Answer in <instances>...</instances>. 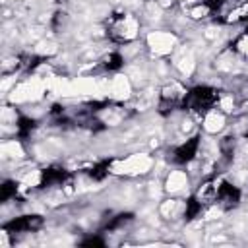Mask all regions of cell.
Segmentation results:
<instances>
[{
	"label": "cell",
	"mask_w": 248,
	"mask_h": 248,
	"mask_svg": "<svg viewBox=\"0 0 248 248\" xmlns=\"http://www.w3.org/2000/svg\"><path fill=\"white\" fill-rule=\"evenodd\" d=\"M213 200H215L225 211H229V209H234V207L240 203L242 192H240V188L234 186L232 182L221 180L219 186H215V198H213Z\"/></svg>",
	"instance_id": "obj_3"
},
{
	"label": "cell",
	"mask_w": 248,
	"mask_h": 248,
	"mask_svg": "<svg viewBox=\"0 0 248 248\" xmlns=\"http://www.w3.org/2000/svg\"><path fill=\"white\" fill-rule=\"evenodd\" d=\"M225 2H227V0H202L203 8H205L207 12H211V14L219 12V10H221V8L225 6Z\"/></svg>",
	"instance_id": "obj_14"
},
{
	"label": "cell",
	"mask_w": 248,
	"mask_h": 248,
	"mask_svg": "<svg viewBox=\"0 0 248 248\" xmlns=\"http://www.w3.org/2000/svg\"><path fill=\"white\" fill-rule=\"evenodd\" d=\"M108 172H110V159H101V161L93 163V165L89 167V170H87L89 178H93V180H97V182L105 180V178L108 176Z\"/></svg>",
	"instance_id": "obj_7"
},
{
	"label": "cell",
	"mask_w": 248,
	"mask_h": 248,
	"mask_svg": "<svg viewBox=\"0 0 248 248\" xmlns=\"http://www.w3.org/2000/svg\"><path fill=\"white\" fill-rule=\"evenodd\" d=\"M246 138H248V132H246Z\"/></svg>",
	"instance_id": "obj_16"
},
{
	"label": "cell",
	"mask_w": 248,
	"mask_h": 248,
	"mask_svg": "<svg viewBox=\"0 0 248 248\" xmlns=\"http://www.w3.org/2000/svg\"><path fill=\"white\" fill-rule=\"evenodd\" d=\"M132 221H134V213H130V211L118 213V215L110 217V219L105 223L103 231H118V229H124V227H126L128 223H132Z\"/></svg>",
	"instance_id": "obj_8"
},
{
	"label": "cell",
	"mask_w": 248,
	"mask_h": 248,
	"mask_svg": "<svg viewBox=\"0 0 248 248\" xmlns=\"http://www.w3.org/2000/svg\"><path fill=\"white\" fill-rule=\"evenodd\" d=\"M35 126H37V120H35V118L19 114V116H17V122H16V138H17L19 141H25V140L33 134Z\"/></svg>",
	"instance_id": "obj_6"
},
{
	"label": "cell",
	"mask_w": 248,
	"mask_h": 248,
	"mask_svg": "<svg viewBox=\"0 0 248 248\" xmlns=\"http://www.w3.org/2000/svg\"><path fill=\"white\" fill-rule=\"evenodd\" d=\"M217 89H213L211 85H194L190 87L184 97H182V108L184 110H192L198 114L207 112L209 108L215 107L217 103Z\"/></svg>",
	"instance_id": "obj_1"
},
{
	"label": "cell",
	"mask_w": 248,
	"mask_h": 248,
	"mask_svg": "<svg viewBox=\"0 0 248 248\" xmlns=\"http://www.w3.org/2000/svg\"><path fill=\"white\" fill-rule=\"evenodd\" d=\"M101 66H103L107 72H116V70H120V68L124 66V56H122L118 50H112V52H108V54L103 58Z\"/></svg>",
	"instance_id": "obj_10"
},
{
	"label": "cell",
	"mask_w": 248,
	"mask_h": 248,
	"mask_svg": "<svg viewBox=\"0 0 248 248\" xmlns=\"http://www.w3.org/2000/svg\"><path fill=\"white\" fill-rule=\"evenodd\" d=\"M54 2H56V4H66L68 0H54Z\"/></svg>",
	"instance_id": "obj_15"
},
{
	"label": "cell",
	"mask_w": 248,
	"mask_h": 248,
	"mask_svg": "<svg viewBox=\"0 0 248 248\" xmlns=\"http://www.w3.org/2000/svg\"><path fill=\"white\" fill-rule=\"evenodd\" d=\"M43 225H45V219L41 215L27 213V215H19V217H14V219L6 221L2 225V231L10 232V234H21V232H35Z\"/></svg>",
	"instance_id": "obj_2"
},
{
	"label": "cell",
	"mask_w": 248,
	"mask_h": 248,
	"mask_svg": "<svg viewBox=\"0 0 248 248\" xmlns=\"http://www.w3.org/2000/svg\"><path fill=\"white\" fill-rule=\"evenodd\" d=\"M219 151L225 159H231L232 153H234V138L232 136H225L221 141H219Z\"/></svg>",
	"instance_id": "obj_12"
},
{
	"label": "cell",
	"mask_w": 248,
	"mask_h": 248,
	"mask_svg": "<svg viewBox=\"0 0 248 248\" xmlns=\"http://www.w3.org/2000/svg\"><path fill=\"white\" fill-rule=\"evenodd\" d=\"M70 178V170H66L64 167H48L41 170L39 176V188H52V186H62L66 180Z\"/></svg>",
	"instance_id": "obj_5"
},
{
	"label": "cell",
	"mask_w": 248,
	"mask_h": 248,
	"mask_svg": "<svg viewBox=\"0 0 248 248\" xmlns=\"http://www.w3.org/2000/svg\"><path fill=\"white\" fill-rule=\"evenodd\" d=\"M202 209H203V205H202V200L198 198V194L190 196V198L186 200V205H184V219H186V221L196 219V217L202 213Z\"/></svg>",
	"instance_id": "obj_9"
},
{
	"label": "cell",
	"mask_w": 248,
	"mask_h": 248,
	"mask_svg": "<svg viewBox=\"0 0 248 248\" xmlns=\"http://www.w3.org/2000/svg\"><path fill=\"white\" fill-rule=\"evenodd\" d=\"M198 149H200V136H192L186 141L174 145L169 151V157H170V161L174 165H188L198 155Z\"/></svg>",
	"instance_id": "obj_4"
},
{
	"label": "cell",
	"mask_w": 248,
	"mask_h": 248,
	"mask_svg": "<svg viewBox=\"0 0 248 248\" xmlns=\"http://www.w3.org/2000/svg\"><path fill=\"white\" fill-rule=\"evenodd\" d=\"M16 194H17V182L16 180H4L0 186V202L6 203L12 198H16Z\"/></svg>",
	"instance_id": "obj_11"
},
{
	"label": "cell",
	"mask_w": 248,
	"mask_h": 248,
	"mask_svg": "<svg viewBox=\"0 0 248 248\" xmlns=\"http://www.w3.org/2000/svg\"><path fill=\"white\" fill-rule=\"evenodd\" d=\"M79 244L81 246H105V238L99 234H89L83 240H79Z\"/></svg>",
	"instance_id": "obj_13"
}]
</instances>
